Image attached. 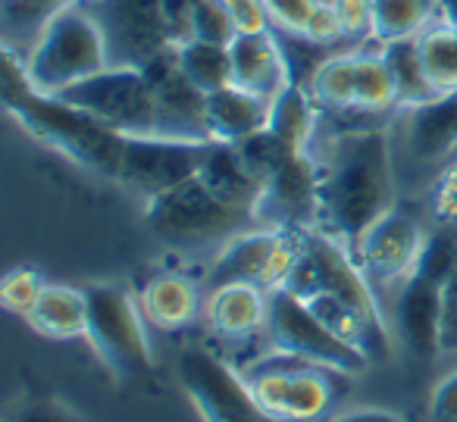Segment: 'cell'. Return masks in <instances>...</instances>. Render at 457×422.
<instances>
[{
  "label": "cell",
  "mask_w": 457,
  "mask_h": 422,
  "mask_svg": "<svg viewBox=\"0 0 457 422\" xmlns=\"http://www.w3.org/2000/svg\"><path fill=\"white\" fill-rule=\"evenodd\" d=\"M270 113H273V101L251 95L238 85H226V88L204 95L207 138L220 141V145H238V141L263 132L270 126Z\"/></svg>",
  "instance_id": "obj_20"
},
{
  "label": "cell",
  "mask_w": 457,
  "mask_h": 422,
  "mask_svg": "<svg viewBox=\"0 0 457 422\" xmlns=\"http://www.w3.org/2000/svg\"><path fill=\"white\" fill-rule=\"evenodd\" d=\"M85 319H88L85 288H72V285H57V282L45 285L32 313L26 316V322L35 332L54 341L85 338Z\"/></svg>",
  "instance_id": "obj_23"
},
{
  "label": "cell",
  "mask_w": 457,
  "mask_h": 422,
  "mask_svg": "<svg viewBox=\"0 0 457 422\" xmlns=\"http://www.w3.org/2000/svg\"><path fill=\"white\" fill-rule=\"evenodd\" d=\"M210 141L166 138V135H126L116 182L145 201L188 182L201 172Z\"/></svg>",
  "instance_id": "obj_13"
},
{
  "label": "cell",
  "mask_w": 457,
  "mask_h": 422,
  "mask_svg": "<svg viewBox=\"0 0 457 422\" xmlns=\"http://www.w3.org/2000/svg\"><path fill=\"white\" fill-rule=\"evenodd\" d=\"M401 151L411 166L436 170V176L457 160V91L398 113Z\"/></svg>",
  "instance_id": "obj_17"
},
{
  "label": "cell",
  "mask_w": 457,
  "mask_h": 422,
  "mask_svg": "<svg viewBox=\"0 0 457 422\" xmlns=\"http://www.w3.org/2000/svg\"><path fill=\"white\" fill-rule=\"evenodd\" d=\"M197 178H201L220 201H226L228 207H236V210H245V213H254L257 201H261V194H263V182L248 170V163H245L242 153L236 151V145L210 141L207 160H204Z\"/></svg>",
  "instance_id": "obj_22"
},
{
  "label": "cell",
  "mask_w": 457,
  "mask_h": 422,
  "mask_svg": "<svg viewBox=\"0 0 457 422\" xmlns=\"http://www.w3.org/2000/svg\"><path fill=\"white\" fill-rule=\"evenodd\" d=\"M245 378L276 422H326L351 376L273 351V357L248 363Z\"/></svg>",
  "instance_id": "obj_6"
},
{
  "label": "cell",
  "mask_w": 457,
  "mask_h": 422,
  "mask_svg": "<svg viewBox=\"0 0 457 422\" xmlns=\"http://www.w3.org/2000/svg\"><path fill=\"white\" fill-rule=\"evenodd\" d=\"M426 241H429V232L423 222L407 210L392 207L361 235L354 257L373 288H398L420 263Z\"/></svg>",
  "instance_id": "obj_14"
},
{
  "label": "cell",
  "mask_w": 457,
  "mask_h": 422,
  "mask_svg": "<svg viewBox=\"0 0 457 422\" xmlns=\"http://www.w3.org/2000/svg\"><path fill=\"white\" fill-rule=\"evenodd\" d=\"M457 269V226H438L429 232L426 251L411 276L395 288L392 332L407 351L417 357L438 353V319H442V294L451 272Z\"/></svg>",
  "instance_id": "obj_5"
},
{
  "label": "cell",
  "mask_w": 457,
  "mask_h": 422,
  "mask_svg": "<svg viewBox=\"0 0 457 422\" xmlns=\"http://www.w3.org/2000/svg\"><path fill=\"white\" fill-rule=\"evenodd\" d=\"M10 422H79V419H76V413H72L70 407L41 397V401H26V403H22V407L10 416Z\"/></svg>",
  "instance_id": "obj_40"
},
{
  "label": "cell",
  "mask_w": 457,
  "mask_h": 422,
  "mask_svg": "<svg viewBox=\"0 0 457 422\" xmlns=\"http://www.w3.org/2000/svg\"><path fill=\"white\" fill-rule=\"evenodd\" d=\"M429 416L432 422H457V366L432 388Z\"/></svg>",
  "instance_id": "obj_41"
},
{
  "label": "cell",
  "mask_w": 457,
  "mask_h": 422,
  "mask_svg": "<svg viewBox=\"0 0 457 422\" xmlns=\"http://www.w3.org/2000/svg\"><path fill=\"white\" fill-rule=\"evenodd\" d=\"M172 51H176V63L182 70V76L201 95H210V91H220L226 85H232V57H228V47L191 38L182 41V45H172Z\"/></svg>",
  "instance_id": "obj_26"
},
{
  "label": "cell",
  "mask_w": 457,
  "mask_h": 422,
  "mask_svg": "<svg viewBox=\"0 0 457 422\" xmlns=\"http://www.w3.org/2000/svg\"><path fill=\"white\" fill-rule=\"evenodd\" d=\"M191 38L207 41V45H222V47H228L238 38V29L222 0H201V4H197L195 16H191V26H188V41Z\"/></svg>",
  "instance_id": "obj_31"
},
{
  "label": "cell",
  "mask_w": 457,
  "mask_h": 422,
  "mask_svg": "<svg viewBox=\"0 0 457 422\" xmlns=\"http://www.w3.org/2000/svg\"><path fill=\"white\" fill-rule=\"evenodd\" d=\"M145 219L154 238L182 253L220 251L228 238L257 226L254 213L228 207L197 176L151 197Z\"/></svg>",
  "instance_id": "obj_4"
},
{
  "label": "cell",
  "mask_w": 457,
  "mask_h": 422,
  "mask_svg": "<svg viewBox=\"0 0 457 422\" xmlns=\"http://www.w3.org/2000/svg\"><path fill=\"white\" fill-rule=\"evenodd\" d=\"M317 4H323V7H332V4H336V0H317Z\"/></svg>",
  "instance_id": "obj_44"
},
{
  "label": "cell",
  "mask_w": 457,
  "mask_h": 422,
  "mask_svg": "<svg viewBox=\"0 0 457 422\" xmlns=\"http://www.w3.org/2000/svg\"><path fill=\"white\" fill-rule=\"evenodd\" d=\"M176 376L204 422H276L257 403L245 372H236L207 347H185Z\"/></svg>",
  "instance_id": "obj_12"
},
{
  "label": "cell",
  "mask_w": 457,
  "mask_h": 422,
  "mask_svg": "<svg viewBox=\"0 0 457 422\" xmlns=\"http://www.w3.org/2000/svg\"><path fill=\"white\" fill-rule=\"evenodd\" d=\"M197 4H201V0H160L166 32H170V45L188 41V26H191V16H195Z\"/></svg>",
  "instance_id": "obj_39"
},
{
  "label": "cell",
  "mask_w": 457,
  "mask_h": 422,
  "mask_svg": "<svg viewBox=\"0 0 457 422\" xmlns=\"http://www.w3.org/2000/svg\"><path fill=\"white\" fill-rule=\"evenodd\" d=\"M254 216L267 228H317V160L311 151L288 153L270 172Z\"/></svg>",
  "instance_id": "obj_16"
},
{
  "label": "cell",
  "mask_w": 457,
  "mask_h": 422,
  "mask_svg": "<svg viewBox=\"0 0 457 422\" xmlns=\"http://www.w3.org/2000/svg\"><path fill=\"white\" fill-rule=\"evenodd\" d=\"M311 153L317 160V228L354 251L361 235L395 207L392 132L354 128Z\"/></svg>",
  "instance_id": "obj_1"
},
{
  "label": "cell",
  "mask_w": 457,
  "mask_h": 422,
  "mask_svg": "<svg viewBox=\"0 0 457 422\" xmlns=\"http://www.w3.org/2000/svg\"><path fill=\"white\" fill-rule=\"evenodd\" d=\"M138 307L145 313L147 326L176 332V328L191 326L201 316L204 303L201 291L191 278L179 276V272H160L138 291Z\"/></svg>",
  "instance_id": "obj_21"
},
{
  "label": "cell",
  "mask_w": 457,
  "mask_h": 422,
  "mask_svg": "<svg viewBox=\"0 0 457 422\" xmlns=\"http://www.w3.org/2000/svg\"><path fill=\"white\" fill-rule=\"evenodd\" d=\"M4 63H7L4 66V107L26 132H32L35 138L60 151L82 170L107 178L120 176L126 135L113 132L110 126H104L85 110L72 107L60 95L38 91L29 82L22 60H16L13 51H7Z\"/></svg>",
  "instance_id": "obj_2"
},
{
  "label": "cell",
  "mask_w": 457,
  "mask_h": 422,
  "mask_svg": "<svg viewBox=\"0 0 457 422\" xmlns=\"http://www.w3.org/2000/svg\"><path fill=\"white\" fill-rule=\"evenodd\" d=\"M60 97L120 135H157V95L141 66H107Z\"/></svg>",
  "instance_id": "obj_10"
},
{
  "label": "cell",
  "mask_w": 457,
  "mask_h": 422,
  "mask_svg": "<svg viewBox=\"0 0 457 422\" xmlns=\"http://www.w3.org/2000/svg\"><path fill=\"white\" fill-rule=\"evenodd\" d=\"M438 353H457V269L451 272L442 294V319H438Z\"/></svg>",
  "instance_id": "obj_38"
},
{
  "label": "cell",
  "mask_w": 457,
  "mask_h": 422,
  "mask_svg": "<svg viewBox=\"0 0 457 422\" xmlns=\"http://www.w3.org/2000/svg\"><path fill=\"white\" fill-rule=\"evenodd\" d=\"M326 422H407L404 416L392 413V410H379V407H361V410H348V413L329 416Z\"/></svg>",
  "instance_id": "obj_42"
},
{
  "label": "cell",
  "mask_w": 457,
  "mask_h": 422,
  "mask_svg": "<svg viewBox=\"0 0 457 422\" xmlns=\"http://www.w3.org/2000/svg\"><path fill=\"white\" fill-rule=\"evenodd\" d=\"M273 16L276 32H292L301 35L304 26L311 22L313 10H317V0H263Z\"/></svg>",
  "instance_id": "obj_35"
},
{
  "label": "cell",
  "mask_w": 457,
  "mask_h": 422,
  "mask_svg": "<svg viewBox=\"0 0 457 422\" xmlns=\"http://www.w3.org/2000/svg\"><path fill=\"white\" fill-rule=\"evenodd\" d=\"M263 335H267L270 347L276 353L307 360V363L326 366V369H336L351 378L363 376L370 369V363H373L361 347L348 344L336 332H329L304 307V301L288 294L286 288L270 291V313H267V332Z\"/></svg>",
  "instance_id": "obj_9"
},
{
  "label": "cell",
  "mask_w": 457,
  "mask_h": 422,
  "mask_svg": "<svg viewBox=\"0 0 457 422\" xmlns=\"http://www.w3.org/2000/svg\"><path fill=\"white\" fill-rule=\"evenodd\" d=\"M429 213L438 226H457V160H451L429 188Z\"/></svg>",
  "instance_id": "obj_33"
},
{
  "label": "cell",
  "mask_w": 457,
  "mask_h": 422,
  "mask_svg": "<svg viewBox=\"0 0 457 422\" xmlns=\"http://www.w3.org/2000/svg\"><path fill=\"white\" fill-rule=\"evenodd\" d=\"M332 7L348 38H373V0H336Z\"/></svg>",
  "instance_id": "obj_36"
},
{
  "label": "cell",
  "mask_w": 457,
  "mask_h": 422,
  "mask_svg": "<svg viewBox=\"0 0 457 422\" xmlns=\"http://www.w3.org/2000/svg\"><path fill=\"white\" fill-rule=\"evenodd\" d=\"M45 285L47 282L41 278L38 269H32V266H16V269H10L7 276H4L0 301H4V307H7L10 313L26 319V316L32 313L35 301L41 297V291H45Z\"/></svg>",
  "instance_id": "obj_32"
},
{
  "label": "cell",
  "mask_w": 457,
  "mask_h": 422,
  "mask_svg": "<svg viewBox=\"0 0 457 422\" xmlns=\"http://www.w3.org/2000/svg\"><path fill=\"white\" fill-rule=\"evenodd\" d=\"M286 291L295 297L329 291V294L342 297L351 307L361 310L370 322L392 332V319L382 310L373 282L361 269L354 251L338 238H332V235H326L323 228H304L301 232V257L295 263L292 276H288Z\"/></svg>",
  "instance_id": "obj_8"
},
{
  "label": "cell",
  "mask_w": 457,
  "mask_h": 422,
  "mask_svg": "<svg viewBox=\"0 0 457 422\" xmlns=\"http://www.w3.org/2000/svg\"><path fill=\"white\" fill-rule=\"evenodd\" d=\"M228 57H232V85L251 95L276 101L292 85V66L276 32L238 35L228 45Z\"/></svg>",
  "instance_id": "obj_18"
},
{
  "label": "cell",
  "mask_w": 457,
  "mask_h": 422,
  "mask_svg": "<svg viewBox=\"0 0 457 422\" xmlns=\"http://www.w3.org/2000/svg\"><path fill=\"white\" fill-rule=\"evenodd\" d=\"M270 313V291L261 285L232 282L207 291L204 301V319L210 332L222 341H248L251 335L267 332Z\"/></svg>",
  "instance_id": "obj_19"
},
{
  "label": "cell",
  "mask_w": 457,
  "mask_h": 422,
  "mask_svg": "<svg viewBox=\"0 0 457 422\" xmlns=\"http://www.w3.org/2000/svg\"><path fill=\"white\" fill-rule=\"evenodd\" d=\"M85 341L120 382L151 369L154 353L147 341V319L126 288L110 282L85 285Z\"/></svg>",
  "instance_id": "obj_7"
},
{
  "label": "cell",
  "mask_w": 457,
  "mask_h": 422,
  "mask_svg": "<svg viewBox=\"0 0 457 422\" xmlns=\"http://www.w3.org/2000/svg\"><path fill=\"white\" fill-rule=\"evenodd\" d=\"M301 35H304V38L311 41V45H317V47L336 45V41L348 38V35H345V29H342V20H338V13H336V7H323V4H317L311 22H307Z\"/></svg>",
  "instance_id": "obj_37"
},
{
  "label": "cell",
  "mask_w": 457,
  "mask_h": 422,
  "mask_svg": "<svg viewBox=\"0 0 457 422\" xmlns=\"http://www.w3.org/2000/svg\"><path fill=\"white\" fill-rule=\"evenodd\" d=\"M267 128L279 138V145L288 153L311 151L313 135H317V103H313L311 91L295 82L288 85L273 101V113H270Z\"/></svg>",
  "instance_id": "obj_24"
},
{
  "label": "cell",
  "mask_w": 457,
  "mask_h": 422,
  "mask_svg": "<svg viewBox=\"0 0 457 422\" xmlns=\"http://www.w3.org/2000/svg\"><path fill=\"white\" fill-rule=\"evenodd\" d=\"M110 66V47L91 7L63 4L41 26L29 57L22 60L29 82L45 95H60L70 85Z\"/></svg>",
  "instance_id": "obj_3"
},
{
  "label": "cell",
  "mask_w": 457,
  "mask_h": 422,
  "mask_svg": "<svg viewBox=\"0 0 457 422\" xmlns=\"http://www.w3.org/2000/svg\"><path fill=\"white\" fill-rule=\"evenodd\" d=\"M301 232L304 228L254 226L236 238H228L210 263L207 291L232 282L261 285L263 291L286 288L288 276L301 257Z\"/></svg>",
  "instance_id": "obj_11"
},
{
  "label": "cell",
  "mask_w": 457,
  "mask_h": 422,
  "mask_svg": "<svg viewBox=\"0 0 457 422\" xmlns=\"http://www.w3.org/2000/svg\"><path fill=\"white\" fill-rule=\"evenodd\" d=\"M382 57H386L388 70L395 76V88H398V110L404 107H420V103H429L436 97H442L436 88L429 85L420 63V51H417V38H404V41H388L379 45Z\"/></svg>",
  "instance_id": "obj_27"
},
{
  "label": "cell",
  "mask_w": 457,
  "mask_h": 422,
  "mask_svg": "<svg viewBox=\"0 0 457 422\" xmlns=\"http://www.w3.org/2000/svg\"><path fill=\"white\" fill-rule=\"evenodd\" d=\"M236 22L238 35H261V32H273V16H270L267 4L263 0H222Z\"/></svg>",
  "instance_id": "obj_34"
},
{
  "label": "cell",
  "mask_w": 457,
  "mask_h": 422,
  "mask_svg": "<svg viewBox=\"0 0 457 422\" xmlns=\"http://www.w3.org/2000/svg\"><path fill=\"white\" fill-rule=\"evenodd\" d=\"M354 57L357 54H336V57L320 60L307 82V91L317 107L354 110Z\"/></svg>",
  "instance_id": "obj_30"
},
{
  "label": "cell",
  "mask_w": 457,
  "mask_h": 422,
  "mask_svg": "<svg viewBox=\"0 0 457 422\" xmlns=\"http://www.w3.org/2000/svg\"><path fill=\"white\" fill-rule=\"evenodd\" d=\"M91 13L107 38L110 66H147L170 47L160 0H95Z\"/></svg>",
  "instance_id": "obj_15"
},
{
  "label": "cell",
  "mask_w": 457,
  "mask_h": 422,
  "mask_svg": "<svg viewBox=\"0 0 457 422\" xmlns=\"http://www.w3.org/2000/svg\"><path fill=\"white\" fill-rule=\"evenodd\" d=\"M438 7H442L445 22H454L457 26V0H438Z\"/></svg>",
  "instance_id": "obj_43"
},
{
  "label": "cell",
  "mask_w": 457,
  "mask_h": 422,
  "mask_svg": "<svg viewBox=\"0 0 457 422\" xmlns=\"http://www.w3.org/2000/svg\"><path fill=\"white\" fill-rule=\"evenodd\" d=\"M438 0H373V41H404L442 22Z\"/></svg>",
  "instance_id": "obj_25"
},
{
  "label": "cell",
  "mask_w": 457,
  "mask_h": 422,
  "mask_svg": "<svg viewBox=\"0 0 457 422\" xmlns=\"http://www.w3.org/2000/svg\"><path fill=\"white\" fill-rule=\"evenodd\" d=\"M417 51L423 72L438 95L457 91V26L436 22L423 35H417Z\"/></svg>",
  "instance_id": "obj_28"
},
{
  "label": "cell",
  "mask_w": 457,
  "mask_h": 422,
  "mask_svg": "<svg viewBox=\"0 0 457 422\" xmlns=\"http://www.w3.org/2000/svg\"><path fill=\"white\" fill-rule=\"evenodd\" d=\"M398 107V88L382 51L354 57V110L386 113Z\"/></svg>",
  "instance_id": "obj_29"
}]
</instances>
